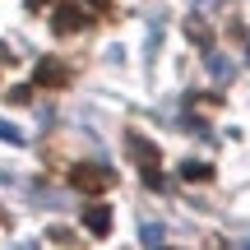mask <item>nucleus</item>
Masks as SVG:
<instances>
[{
    "label": "nucleus",
    "mask_w": 250,
    "mask_h": 250,
    "mask_svg": "<svg viewBox=\"0 0 250 250\" xmlns=\"http://www.w3.org/2000/svg\"><path fill=\"white\" fill-rule=\"evenodd\" d=\"M130 158H134V167H139V176H144V186L153 190V195H162V190H167V181H162V153H158V144L153 139H144V134H130Z\"/></svg>",
    "instance_id": "nucleus-1"
},
{
    "label": "nucleus",
    "mask_w": 250,
    "mask_h": 250,
    "mask_svg": "<svg viewBox=\"0 0 250 250\" xmlns=\"http://www.w3.org/2000/svg\"><path fill=\"white\" fill-rule=\"evenodd\" d=\"M65 181H70V190H83V195H102V190L116 186V171L107 167V162H74L70 171H65Z\"/></svg>",
    "instance_id": "nucleus-2"
},
{
    "label": "nucleus",
    "mask_w": 250,
    "mask_h": 250,
    "mask_svg": "<svg viewBox=\"0 0 250 250\" xmlns=\"http://www.w3.org/2000/svg\"><path fill=\"white\" fill-rule=\"evenodd\" d=\"M83 23H93V14H83L74 0H61V5L51 9V33L56 37H70V33H79Z\"/></svg>",
    "instance_id": "nucleus-3"
},
{
    "label": "nucleus",
    "mask_w": 250,
    "mask_h": 250,
    "mask_svg": "<svg viewBox=\"0 0 250 250\" xmlns=\"http://www.w3.org/2000/svg\"><path fill=\"white\" fill-rule=\"evenodd\" d=\"M33 83H37V88H70V65L56 61V56H46V61H37Z\"/></svg>",
    "instance_id": "nucleus-4"
},
{
    "label": "nucleus",
    "mask_w": 250,
    "mask_h": 250,
    "mask_svg": "<svg viewBox=\"0 0 250 250\" xmlns=\"http://www.w3.org/2000/svg\"><path fill=\"white\" fill-rule=\"evenodd\" d=\"M83 227H88V236H107L111 232V208L107 204H88L83 208Z\"/></svg>",
    "instance_id": "nucleus-5"
},
{
    "label": "nucleus",
    "mask_w": 250,
    "mask_h": 250,
    "mask_svg": "<svg viewBox=\"0 0 250 250\" xmlns=\"http://www.w3.org/2000/svg\"><path fill=\"white\" fill-rule=\"evenodd\" d=\"M181 176L186 181H213V167L208 162H181Z\"/></svg>",
    "instance_id": "nucleus-6"
},
{
    "label": "nucleus",
    "mask_w": 250,
    "mask_h": 250,
    "mask_svg": "<svg viewBox=\"0 0 250 250\" xmlns=\"http://www.w3.org/2000/svg\"><path fill=\"white\" fill-rule=\"evenodd\" d=\"M139 241L144 246H162V223H139Z\"/></svg>",
    "instance_id": "nucleus-7"
},
{
    "label": "nucleus",
    "mask_w": 250,
    "mask_h": 250,
    "mask_svg": "<svg viewBox=\"0 0 250 250\" xmlns=\"http://www.w3.org/2000/svg\"><path fill=\"white\" fill-rule=\"evenodd\" d=\"M0 139H5V144H23L28 134L19 130V125H9V121H0Z\"/></svg>",
    "instance_id": "nucleus-8"
},
{
    "label": "nucleus",
    "mask_w": 250,
    "mask_h": 250,
    "mask_svg": "<svg viewBox=\"0 0 250 250\" xmlns=\"http://www.w3.org/2000/svg\"><path fill=\"white\" fill-rule=\"evenodd\" d=\"M213 79H232V65H227L223 56H213Z\"/></svg>",
    "instance_id": "nucleus-9"
},
{
    "label": "nucleus",
    "mask_w": 250,
    "mask_h": 250,
    "mask_svg": "<svg viewBox=\"0 0 250 250\" xmlns=\"http://www.w3.org/2000/svg\"><path fill=\"white\" fill-rule=\"evenodd\" d=\"M33 98V83H19V88H9V102H28Z\"/></svg>",
    "instance_id": "nucleus-10"
},
{
    "label": "nucleus",
    "mask_w": 250,
    "mask_h": 250,
    "mask_svg": "<svg viewBox=\"0 0 250 250\" xmlns=\"http://www.w3.org/2000/svg\"><path fill=\"white\" fill-rule=\"evenodd\" d=\"M93 9H98V14H107V9H111V0H93Z\"/></svg>",
    "instance_id": "nucleus-11"
},
{
    "label": "nucleus",
    "mask_w": 250,
    "mask_h": 250,
    "mask_svg": "<svg viewBox=\"0 0 250 250\" xmlns=\"http://www.w3.org/2000/svg\"><path fill=\"white\" fill-rule=\"evenodd\" d=\"M46 5H51V0H28V9H33V14H37V9H46Z\"/></svg>",
    "instance_id": "nucleus-12"
},
{
    "label": "nucleus",
    "mask_w": 250,
    "mask_h": 250,
    "mask_svg": "<svg viewBox=\"0 0 250 250\" xmlns=\"http://www.w3.org/2000/svg\"><path fill=\"white\" fill-rule=\"evenodd\" d=\"M0 218H5V213H0Z\"/></svg>",
    "instance_id": "nucleus-13"
}]
</instances>
